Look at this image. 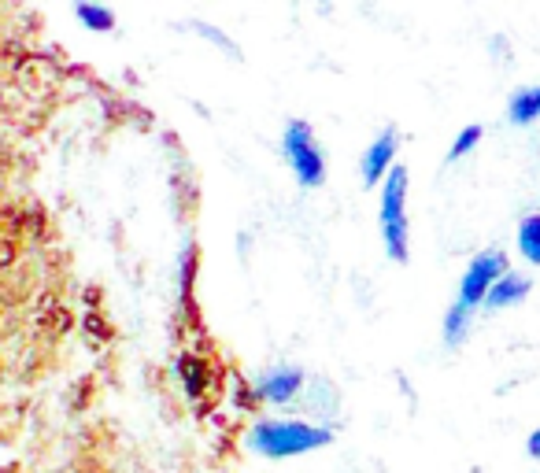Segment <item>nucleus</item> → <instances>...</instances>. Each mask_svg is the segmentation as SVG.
<instances>
[{"label": "nucleus", "instance_id": "18", "mask_svg": "<svg viewBox=\"0 0 540 473\" xmlns=\"http://www.w3.org/2000/svg\"><path fill=\"white\" fill-rule=\"evenodd\" d=\"M526 451H529V459L540 462V429H533V437L526 440Z\"/></svg>", "mask_w": 540, "mask_h": 473}, {"label": "nucleus", "instance_id": "6", "mask_svg": "<svg viewBox=\"0 0 540 473\" xmlns=\"http://www.w3.org/2000/svg\"><path fill=\"white\" fill-rule=\"evenodd\" d=\"M396 152H400V134H396L393 126L381 130V134L370 141L367 152H363V163H359V174H363V185H367V189L385 182V174L396 167Z\"/></svg>", "mask_w": 540, "mask_h": 473}, {"label": "nucleus", "instance_id": "12", "mask_svg": "<svg viewBox=\"0 0 540 473\" xmlns=\"http://www.w3.org/2000/svg\"><path fill=\"white\" fill-rule=\"evenodd\" d=\"M481 137H485V130H481V126H463V130H459V137L452 141V148H448V163L467 159L470 152L481 145Z\"/></svg>", "mask_w": 540, "mask_h": 473}, {"label": "nucleus", "instance_id": "4", "mask_svg": "<svg viewBox=\"0 0 540 473\" xmlns=\"http://www.w3.org/2000/svg\"><path fill=\"white\" fill-rule=\"evenodd\" d=\"M507 255L500 252V248H489V252H481L470 259V267L463 270V281H459V296H455V304L467 307L470 315L474 311H481V304H485V296H489V289L496 285V281L507 274Z\"/></svg>", "mask_w": 540, "mask_h": 473}, {"label": "nucleus", "instance_id": "2", "mask_svg": "<svg viewBox=\"0 0 540 473\" xmlns=\"http://www.w3.org/2000/svg\"><path fill=\"white\" fill-rule=\"evenodd\" d=\"M381 241H385V255L393 263H407L411 255V241H407V167L396 163L385 182H381Z\"/></svg>", "mask_w": 540, "mask_h": 473}, {"label": "nucleus", "instance_id": "11", "mask_svg": "<svg viewBox=\"0 0 540 473\" xmlns=\"http://www.w3.org/2000/svg\"><path fill=\"white\" fill-rule=\"evenodd\" d=\"M518 252H522L526 263L540 267V211H533V215L518 222Z\"/></svg>", "mask_w": 540, "mask_h": 473}, {"label": "nucleus", "instance_id": "16", "mask_svg": "<svg viewBox=\"0 0 540 473\" xmlns=\"http://www.w3.org/2000/svg\"><path fill=\"white\" fill-rule=\"evenodd\" d=\"M86 329H89V333H93V337H100V340H108V337H111V333H108V329H104V322H100L97 315H89V318H86Z\"/></svg>", "mask_w": 540, "mask_h": 473}, {"label": "nucleus", "instance_id": "1", "mask_svg": "<svg viewBox=\"0 0 540 473\" xmlns=\"http://www.w3.org/2000/svg\"><path fill=\"white\" fill-rule=\"evenodd\" d=\"M330 440V425L296 422V418H259L248 429V451H256L263 459H296V455L326 448Z\"/></svg>", "mask_w": 540, "mask_h": 473}, {"label": "nucleus", "instance_id": "8", "mask_svg": "<svg viewBox=\"0 0 540 473\" xmlns=\"http://www.w3.org/2000/svg\"><path fill=\"white\" fill-rule=\"evenodd\" d=\"M174 370H178V377H182V385H185V392L197 400V396H204L208 392V363L200 359L197 352H182L178 355V363H174Z\"/></svg>", "mask_w": 540, "mask_h": 473}, {"label": "nucleus", "instance_id": "10", "mask_svg": "<svg viewBox=\"0 0 540 473\" xmlns=\"http://www.w3.org/2000/svg\"><path fill=\"white\" fill-rule=\"evenodd\" d=\"M470 311L467 307H459V304H452L448 311H444V326H441V340H444V348H463L467 344V337H470Z\"/></svg>", "mask_w": 540, "mask_h": 473}, {"label": "nucleus", "instance_id": "5", "mask_svg": "<svg viewBox=\"0 0 540 473\" xmlns=\"http://www.w3.org/2000/svg\"><path fill=\"white\" fill-rule=\"evenodd\" d=\"M304 385H307V377L300 366H293V363L270 366V370H263L256 381V400L270 403V407H289L293 400H300Z\"/></svg>", "mask_w": 540, "mask_h": 473}, {"label": "nucleus", "instance_id": "17", "mask_svg": "<svg viewBox=\"0 0 540 473\" xmlns=\"http://www.w3.org/2000/svg\"><path fill=\"white\" fill-rule=\"evenodd\" d=\"M12 259H15V244L0 241V267H12Z\"/></svg>", "mask_w": 540, "mask_h": 473}, {"label": "nucleus", "instance_id": "15", "mask_svg": "<svg viewBox=\"0 0 540 473\" xmlns=\"http://www.w3.org/2000/svg\"><path fill=\"white\" fill-rule=\"evenodd\" d=\"M193 274H197V252L185 248L182 252V300H189V292H193Z\"/></svg>", "mask_w": 540, "mask_h": 473}, {"label": "nucleus", "instance_id": "9", "mask_svg": "<svg viewBox=\"0 0 540 473\" xmlns=\"http://www.w3.org/2000/svg\"><path fill=\"white\" fill-rule=\"evenodd\" d=\"M507 119L515 122V126H533L540 119V85L518 89L515 97L507 100Z\"/></svg>", "mask_w": 540, "mask_h": 473}, {"label": "nucleus", "instance_id": "19", "mask_svg": "<svg viewBox=\"0 0 540 473\" xmlns=\"http://www.w3.org/2000/svg\"><path fill=\"white\" fill-rule=\"evenodd\" d=\"M52 329H67V311H52Z\"/></svg>", "mask_w": 540, "mask_h": 473}, {"label": "nucleus", "instance_id": "3", "mask_svg": "<svg viewBox=\"0 0 540 473\" xmlns=\"http://www.w3.org/2000/svg\"><path fill=\"white\" fill-rule=\"evenodd\" d=\"M282 156L285 163L293 167L296 182L304 185V189H319V185L326 182V156H322L319 141H315V130H311L304 119H293L285 126Z\"/></svg>", "mask_w": 540, "mask_h": 473}, {"label": "nucleus", "instance_id": "13", "mask_svg": "<svg viewBox=\"0 0 540 473\" xmlns=\"http://www.w3.org/2000/svg\"><path fill=\"white\" fill-rule=\"evenodd\" d=\"M78 19H82L89 30H111V26H115V15H111L108 8H93V4H82V8H78Z\"/></svg>", "mask_w": 540, "mask_h": 473}, {"label": "nucleus", "instance_id": "14", "mask_svg": "<svg viewBox=\"0 0 540 473\" xmlns=\"http://www.w3.org/2000/svg\"><path fill=\"white\" fill-rule=\"evenodd\" d=\"M193 30H197L200 37H208L211 45H219L222 52H230V56H234V60H237V56H241V49H237L234 41H230V37L222 34V30H215V26H208V23H193Z\"/></svg>", "mask_w": 540, "mask_h": 473}, {"label": "nucleus", "instance_id": "7", "mask_svg": "<svg viewBox=\"0 0 540 473\" xmlns=\"http://www.w3.org/2000/svg\"><path fill=\"white\" fill-rule=\"evenodd\" d=\"M529 296V278L526 274H515V270H507L504 278L496 281L489 289V296H485V304H481V311H489V315H496V311H507V307L522 304Z\"/></svg>", "mask_w": 540, "mask_h": 473}]
</instances>
